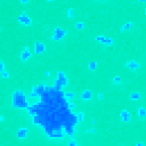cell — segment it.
<instances>
[{
	"label": "cell",
	"mask_w": 146,
	"mask_h": 146,
	"mask_svg": "<svg viewBox=\"0 0 146 146\" xmlns=\"http://www.w3.org/2000/svg\"><path fill=\"white\" fill-rule=\"evenodd\" d=\"M91 97H93V94H91V91L88 90V89L85 90V91H82V94H81V98H82L83 101H90Z\"/></svg>",
	"instance_id": "9"
},
{
	"label": "cell",
	"mask_w": 146,
	"mask_h": 146,
	"mask_svg": "<svg viewBox=\"0 0 146 146\" xmlns=\"http://www.w3.org/2000/svg\"><path fill=\"white\" fill-rule=\"evenodd\" d=\"M29 1H30V0H21V2H22V4H28Z\"/></svg>",
	"instance_id": "22"
},
{
	"label": "cell",
	"mask_w": 146,
	"mask_h": 146,
	"mask_svg": "<svg viewBox=\"0 0 146 146\" xmlns=\"http://www.w3.org/2000/svg\"><path fill=\"white\" fill-rule=\"evenodd\" d=\"M96 41L102 42V44L106 45V46H112L113 45V40L109 38V36H96Z\"/></svg>",
	"instance_id": "3"
},
{
	"label": "cell",
	"mask_w": 146,
	"mask_h": 146,
	"mask_svg": "<svg viewBox=\"0 0 146 146\" xmlns=\"http://www.w3.org/2000/svg\"><path fill=\"white\" fill-rule=\"evenodd\" d=\"M2 77H4V78H8V77H9V74H8L6 71H2Z\"/></svg>",
	"instance_id": "21"
},
{
	"label": "cell",
	"mask_w": 146,
	"mask_h": 146,
	"mask_svg": "<svg viewBox=\"0 0 146 146\" xmlns=\"http://www.w3.org/2000/svg\"><path fill=\"white\" fill-rule=\"evenodd\" d=\"M120 81H121V79H120V77H118V75H115V77L113 78V83H114V85H119Z\"/></svg>",
	"instance_id": "17"
},
{
	"label": "cell",
	"mask_w": 146,
	"mask_h": 146,
	"mask_svg": "<svg viewBox=\"0 0 146 146\" xmlns=\"http://www.w3.org/2000/svg\"><path fill=\"white\" fill-rule=\"evenodd\" d=\"M64 97L67 99H73L74 98V94L73 93H64Z\"/></svg>",
	"instance_id": "14"
},
{
	"label": "cell",
	"mask_w": 146,
	"mask_h": 146,
	"mask_svg": "<svg viewBox=\"0 0 146 146\" xmlns=\"http://www.w3.org/2000/svg\"><path fill=\"white\" fill-rule=\"evenodd\" d=\"M120 115H121V119L123 120L124 122H128L129 121V113H128L127 110H122L121 113H120Z\"/></svg>",
	"instance_id": "11"
},
{
	"label": "cell",
	"mask_w": 146,
	"mask_h": 146,
	"mask_svg": "<svg viewBox=\"0 0 146 146\" xmlns=\"http://www.w3.org/2000/svg\"><path fill=\"white\" fill-rule=\"evenodd\" d=\"M75 28L77 29H79V30H81V29H83L85 28V24L82 22H78V23H75Z\"/></svg>",
	"instance_id": "16"
},
{
	"label": "cell",
	"mask_w": 146,
	"mask_h": 146,
	"mask_svg": "<svg viewBox=\"0 0 146 146\" xmlns=\"http://www.w3.org/2000/svg\"><path fill=\"white\" fill-rule=\"evenodd\" d=\"M96 69V63L95 62H91V63H89V70H91V71H95Z\"/></svg>",
	"instance_id": "18"
},
{
	"label": "cell",
	"mask_w": 146,
	"mask_h": 146,
	"mask_svg": "<svg viewBox=\"0 0 146 146\" xmlns=\"http://www.w3.org/2000/svg\"><path fill=\"white\" fill-rule=\"evenodd\" d=\"M26 135H28V129H25V128H21L17 132V137L20 139H24L26 137Z\"/></svg>",
	"instance_id": "10"
},
{
	"label": "cell",
	"mask_w": 146,
	"mask_h": 146,
	"mask_svg": "<svg viewBox=\"0 0 146 146\" xmlns=\"http://www.w3.org/2000/svg\"><path fill=\"white\" fill-rule=\"evenodd\" d=\"M30 57H31L30 48H29V47H25V48L22 50V53H21V59H22L23 62H25V61H28Z\"/></svg>",
	"instance_id": "4"
},
{
	"label": "cell",
	"mask_w": 146,
	"mask_h": 146,
	"mask_svg": "<svg viewBox=\"0 0 146 146\" xmlns=\"http://www.w3.org/2000/svg\"><path fill=\"white\" fill-rule=\"evenodd\" d=\"M77 118H78V120H79V121H82V120H83V118H85V115H83V113H82V112H79V113L77 114Z\"/></svg>",
	"instance_id": "19"
},
{
	"label": "cell",
	"mask_w": 146,
	"mask_h": 146,
	"mask_svg": "<svg viewBox=\"0 0 146 146\" xmlns=\"http://www.w3.org/2000/svg\"><path fill=\"white\" fill-rule=\"evenodd\" d=\"M69 106H70V109H74V104H72V103H71Z\"/></svg>",
	"instance_id": "25"
},
{
	"label": "cell",
	"mask_w": 146,
	"mask_h": 146,
	"mask_svg": "<svg viewBox=\"0 0 146 146\" xmlns=\"http://www.w3.org/2000/svg\"><path fill=\"white\" fill-rule=\"evenodd\" d=\"M75 144H77V143H75L74 140H71V142H70V145H75Z\"/></svg>",
	"instance_id": "24"
},
{
	"label": "cell",
	"mask_w": 146,
	"mask_h": 146,
	"mask_svg": "<svg viewBox=\"0 0 146 146\" xmlns=\"http://www.w3.org/2000/svg\"><path fill=\"white\" fill-rule=\"evenodd\" d=\"M57 83L59 86H65L66 85V77L63 74V72H58V74H57Z\"/></svg>",
	"instance_id": "6"
},
{
	"label": "cell",
	"mask_w": 146,
	"mask_h": 146,
	"mask_svg": "<svg viewBox=\"0 0 146 146\" xmlns=\"http://www.w3.org/2000/svg\"><path fill=\"white\" fill-rule=\"evenodd\" d=\"M48 1H53V0H48Z\"/></svg>",
	"instance_id": "27"
},
{
	"label": "cell",
	"mask_w": 146,
	"mask_h": 146,
	"mask_svg": "<svg viewBox=\"0 0 146 146\" xmlns=\"http://www.w3.org/2000/svg\"><path fill=\"white\" fill-rule=\"evenodd\" d=\"M139 98H140V94L139 93H132V94H130V99L131 101H137Z\"/></svg>",
	"instance_id": "12"
},
{
	"label": "cell",
	"mask_w": 146,
	"mask_h": 146,
	"mask_svg": "<svg viewBox=\"0 0 146 146\" xmlns=\"http://www.w3.org/2000/svg\"><path fill=\"white\" fill-rule=\"evenodd\" d=\"M66 36V31H64V30H62L61 28H56V29L54 30V36H53V40H56V41H58V40H61L63 36Z\"/></svg>",
	"instance_id": "2"
},
{
	"label": "cell",
	"mask_w": 146,
	"mask_h": 146,
	"mask_svg": "<svg viewBox=\"0 0 146 146\" xmlns=\"http://www.w3.org/2000/svg\"><path fill=\"white\" fill-rule=\"evenodd\" d=\"M130 26H132V22L126 23V24L123 25V28L121 29V31H124V30H127V29H130Z\"/></svg>",
	"instance_id": "15"
},
{
	"label": "cell",
	"mask_w": 146,
	"mask_h": 146,
	"mask_svg": "<svg viewBox=\"0 0 146 146\" xmlns=\"http://www.w3.org/2000/svg\"><path fill=\"white\" fill-rule=\"evenodd\" d=\"M18 22L22 23L23 25H31V23H32V21H31V18L30 17H28V16H25V15H22V16H20L18 17Z\"/></svg>",
	"instance_id": "5"
},
{
	"label": "cell",
	"mask_w": 146,
	"mask_h": 146,
	"mask_svg": "<svg viewBox=\"0 0 146 146\" xmlns=\"http://www.w3.org/2000/svg\"><path fill=\"white\" fill-rule=\"evenodd\" d=\"M97 97H98V99H102V98H103V95H102V94H98V95H97Z\"/></svg>",
	"instance_id": "23"
},
{
	"label": "cell",
	"mask_w": 146,
	"mask_h": 146,
	"mask_svg": "<svg viewBox=\"0 0 146 146\" xmlns=\"http://www.w3.org/2000/svg\"><path fill=\"white\" fill-rule=\"evenodd\" d=\"M126 66H127L128 69H130L131 71H135V70H137L140 65H139L137 62H135V61H130V62H128V63L126 64Z\"/></svg>",
	"instance_id": "8"
},
{
	"label": "cell",
	"mask_w": 146,
	"mask_h": 146,
	"mask_svg": "<svg viewBox=\"0 0 146 146\" xmlns=\"http://www.w3.org/2000/svg\"><path fill=\"white\" fill-rule=\"evenodd\" d=\"M14 104L15 106H18V107H22V106H26L28 103H26V99L21 91H16L14 95Z\"/></svg>",
	"instance_id": "1"
},
{
	"label": "cell",
	"mask_w": 146,
	"mask_h": 146,
	"mask_svg": "<svg viewBox=\"0 0 146 146\" xmlns=\"http://www.w3.org/2000/svg\"><path fill=\"white\" fill-rule=\"evenodd\" d=\"M138 115L139 118H145L146 117V110L144 107H140L138 110Z\"/></svg>",
	"instance_id": "13"
},
{
	"label": "cell",
	"mask_w": 146,
	"mask_h": 146,
	"mask_svg": "<svg viewBox=\"0 0 146 146\" xmlns=\"http://www.w3.org/2000/svg\"><path fill=\"white\" fill-rule=\"evenodd\" d=\"M67 16H69V17H72L73 16V9H69V12H67Z\"/></svg>",
	"instance_id": "20"
},
{
	"label": "cell",
	"mask_w": 146,
	"mask_h": 146,
	"mask_svg": "<svg viewBox=\"0 0 146 146\" xmlns=\"http://www.w3.org/2000/svg\"><path fill=\"white\" fill-rule=\"evenodd\" d=\"M145 14H146V9H145Z\"/></svg>",
	"instance_id": "28"
},
{
	"label": "cell",
	"mask_w": 146,
	"mask_h": 146,
	"mask_svg": "<svg viewBox=\"0 0 146 146\" xmlns=\"http://www.w3.org/2000/svg\"><path fill=\"white\" fill-rule=\"evenodd\" d=\"M46 50V47L44 46V44H41V42H36L34 45V53L36 54H41V53H44Z\"/></svg>",
	"instance_id": "7"
},
{
	"label": "cell",
	"mask_w": 146,
	"mask_h": 146,
	"mask_svg": "<svg viewBox=\"0 0 146 146\" xmlns=\"http://www.w3.org/2000/svg\"><path fill=\"white\" fill-rule=\"evenodd\" d=\"M139 1H142V2H143V1H145V0H139Z\"/></svg>",
	"instance_id": "26"
}]
</instances>
